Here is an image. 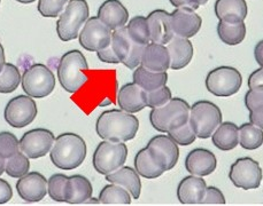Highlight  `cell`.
<instances>
[{"label": "cell", "mask_w": 263, "mask_h": 206, "mask_svg": "<svg viewBox=\"0 0 263 206\" xmlns=\"http://www.w3.org/2000/svg\"><path fill=\"white\" fill-rule=\"evenodd\" d=\"M135 170L145 179H157L164 173V171L153 160L146 147L135 156Z\"/></svg>", "instance_id": "cell-31"}, {"label": "cell", "mask_w": 263, "mask_h": 206, "mask_svg": "<svg viewBox=\"0 0 263 206\" xmlns=\"http://www.w3.org/2000/svg\"><path fill=\"white\" fill-rule=\"evenodd\" d=\"M86 143L83 137L75 133H63L55 137L50 151L52 163L58 169L71 171L83 164L86 157Z\"/></svg>", "instance_id": "cell-3"}, {"label": "cell", "mask_w": 263, "mask_h": 206, "mask_svg": "<svg viewBox=\"0 0 263 206\" xmlns=\"http://www.w3.org/2000/svg\"><path fill=\"white\" fill-rule=\"evenodd\" d=\"M20 197L27 203H38L47 194V180L38 172H29L16 182Z\"/></svg>", "instance_id": "cell-17"}, {"label": "cell", "mask_w": 263, "mask_h": 206, "mask_svg": "<svg viewBox=\"0 0 263 206\" xmlns=\"http://www.w3.org/2000/svg\"><path fill=\"white\" fill-rule=\"evenodd\" d=\"M215 14L220 21L227 23L245 22L247 4L245 0H216Z\"/></svg>", "instance_id": "cell-28"}, {"label": "cell", "mask_w": 263, "mask_h": 206, "mask_svg": "<svg viewBox=\"0 0 263 206\" xmlns=\"http://www.w3.org/2000/svg\"><path fill=\"white\" fill-rule=\"evenodd\" d=\"M97 56H98L99 60L104 63H109V65H119L120 63L119 57L116 56L111 44L109 46L104 48V50H100L97 52Z\"/></svg>", "instance_id": "cell-45"}, {"label": "cell", "mask_w": 263, "mask_h": 206, "mask_svg": "<svg viewBox=\"0 0 263 206\" xmlns=\"http://www.w3.org/2000/svg\"><path fill=\"white\" fill-rule=\"evenodd\" d=\"M98 18L111 31L125 27L129 21V12L120 0H106L98 9Z\"/></svg>", "instance_id": "cell-22"}, {"label": "cell", "mask_w": 263, "mask_h": 206, "mask_svg": "<svg viewBox=\"0 0 263 206\" xmlns=\"http://www.w3.org/2000/svg\"><path fill=\"white\" fill-rule=\"evenodd\" d=\"M0 4H2V0H0Z\"/></svg>", "instance_id": "cell-54"}, {"label": "cell", "mask_w": 263, "mask_h": 206, "mask_svg": "<svg viewBox=\"0 0 263 206\" xmlns=\"http://www.w3.org/2000/svg\"><path fill=\"white\" fill-rule=\"evenodd\" d=\"M172 99H173L172 91H170V88L167 85L160 87L158 90H154L151 92H144L145 105L147 108H151V109L162 107Z\"/></svg>", "instance_id": "cell-39"}, {"label": "cell", "mask_w": 263, "mask_h": 206, "mask_svg": "<svg viewBox=\"0 0 263 206\" xmlns=\"http://www.w3.org/2000/svg\"><path fill=\"white\" fill-rule=\"evenodd\" d=\"M68 178L65 174H54L47 180V194L55 202H65Z\"/></svg>", "instance_id": "cell-38"}, {"label": "cell", "mask_w": 263, "mask_h": 206, "mask_svg": "<svg viewBox=\"0 0 263 206\" xmlns=\"http://www.w3.org/2000/svg\"><path fill=\"white\" fill-rule=\"evenodd\" d=\"M139 176L140 175L135 169L123 165L113 173L107 174L106 180L110 183L119 184L125 188L134 199H138L140 197V193H142V181Z\"/></svg>", "instance_id": "cell-26"}, {"label": "cell", "mask_w": 263, "mask_h": 206, "mask_svg": "<svg viewBox=\"0 0 263 206\" xmlns=\"http://www.w3.org/2000/svg\"><path fill=\"white\" fill-rule=\"evenodd\" d=\"M93 188L90 180L85 176L75 174L68 178L65 203L77 205L85 204L92 197Z\"/></svg>", "instance_id": "cell-27"}, {"label": "cell", "mask_w": 263, "mask_h": 206, "mask_svg": "<svg viewBox=\"0 0 263 206\" xmlns=\"http://www.w3.org/2000/svg\"><path fill=\"white\" fill-rule=\"evenodd\" d=\"M263 173L260 164L251 157H241L231 165L229 179L236 188L243 190L257 189L262 182Z\"/></svg>", "instance_id": "cell-11"}, {"label": "cell", "mask_w": 263, "mask_h": 206, "mask_svg": "<svg viewBox=\"0 0 263 206\" xmlns=\"http://www.w3.org/2000/svg\"><path fill=\"white\" fill-rule=\"evenodd\" d=\"M111 46L122 65L131 70H135L140 66L145 46L139 45L130 38L128 31H126V27H122L113 31Z\"/></svg>", "instance_id": "cell-13"}, {"label": "cell", "mask_w": 263, "mask_h": 206, "mask_svg": "<svg viewBox=\"0 0 263 206\" xmlns=\"http://www.w3.org/2000/svg\"><path fill=\"white\" fill-rule=\"evenodd\" d=\"M16 2L21 3V4H31L33 2H36V0H16Z\"/></svg>", "instance_id": "cell-53"}, {"label": "cell", "mask_w": 263, "mask_h": 206, "mask_svg": "<svg viewBox=\"0 0 263 206\" xmlns=\"http://www.w3.org/2000/svg\"><path fill=\"white\" fill-rule=\"evenodd\" d=\"M69 0H40L38 12L44 17H58Z\"/></svg>", "instance_id": "cell-42"}, {"label": "cell", "mask_w": 263, "mask_h": 206, "mask_svg": "<svg viewBox=\"0 0 263 206\" xmlns=\"http://www.w3.org/2000/svg\"><path fill=\"white\" fill-rule=\"evenodd\" d=\"M170 16L175 36L190 39L200 31L202 19L196 13V9L189 7L176 8Z\"/></svg>", "instance_id": "cell-18"}, {"label": "cell", "mask_w": 263, "mask_h": 206, "mask_svg": "<svg viewBox=\"0 0 263 206\" xmlns=\"http://www.w3.org/2000/svg\"><path fill=\"white\" fill-rule=\"evenodd\" d=\"M22 81L21 72L13 63H5L0 71V93L8 94L16 90Z\"/></svg>", "instance_id": "cell-35"}, {"label": "cell", "mask_w": 263, "mask_h": 206, "mask_svg": "<svg viewBox=\"0 0 263 206\" xmlns=\"http://www.w3.org/2000/svg\"><path fill=\"white\" fill-rule=\"evenodd\" d=\"M146 18L149 28L151 42L167 45L175 36L170 14L164 9H155Z\"/></svg>", "instance_id": "cell-19"}, {"label": "cell", "mask_w": 263, "mask_h": 206, "mask_svg": "<svg viewBox=\"0 0 263 206\" xmlns=\"http://www.w3.org/2000/svg\"><path fill=\"white\" fill-rule=\"evenodd\" d=\"M37 114L38 109L33 97L17 95L8 101L5 107L4 117L9 126L14 129H23L35 120Z\"/></svg>", "instance_id": "cell-12"}, {"label": "cell", "mask_w": 263, "mask_h": 206, "mask_svg": "<svg viewBox=\"0 0 263 206\" xmlns=\"http://www.w3.org/2000/svg\"><path fill=\"white\" fill-rule=\"evenodd\" d=\"M5 166H6V159H5L4 157H3L2 155H0V175L4 174Z\"/></svg>", "instance_id": "cell-52"}, {"label": "cell", "mask_w": 263, "mask_h": 206, "mask_svg": "<svg viewBox=\"0 0 263 206\" xmlns=\"http://www.w3.org/2000/svg\"><path fill=\"white\" fill-rule=\"evenodd\" d=\"M13 197V190L11 184L6 180L0 179V205L6 204Z\"/></svg>", "instance_id": "cell-46"}, {"label": "cell", "mask_w": 263, "mask_h": 206, "mask_svg": "<svg viewBox=\"0 0 263 206\" xmlns=\"http://www.w3.org/2000/svg\"><path fill=\"white\" fill-rule=\"evenodd\" d=\"M86 75V83L72 95L71 100L89 115L97 107L114 103L119 90L114 70H87Z\"/></svg>", "instance_id": "cell-1"}, {"label": "cell", "mask_w": 263, "mask_h": 206, "mask_svg": "<svg viewBox=\"0 0 263 206\" xmlns=\"http://www.w3.org/2000/svg\"><path fill=\"white\" fill-rule=\"evenodd\" d=\"M254 58L257 65L260 67H263V39L255 45Z\"/></svg>", "instance_id": "cell-49"}, {"label": "cell", "mask_w": 263, "mask_h": 206, "mask_svg": "<svg viewBox=\"0 0 263 206\" xmlns=\"http://www.w3.org/2000/svg\"><path fill=\"white\" fill-rule=\"evenodd\" d=\"M207 189L206 181L202 176L189 175L179 182L177 187V198L184 205L201 204Z\"/></svg>", "instance_id": "cell-21"}, {"label": "cell", "mask_w": 263, "mask_h": 206, "mask_svg": "<svg viewBox=\"0 0 263 206\" xmlns=\"http://www.w3.org/2000/svg\"><path fill=\"white\" fill-rule=\"evenodd\" d=\"M250 121L263 130V107L250 111Z\"/></svg>", "instance_id": "cell-48"}, {"label": "cell", "mask_w": 263, "mask_h": 206, "mask_svg": "<svg viewBox=\"0 0 263 206\" xmlns=\"http://www.w3.org/2000/svg\"><path fill=\"white\" fill-rule=\"evenodd\" d=\"M207 2H208V0H190V3L193 5L194 8H196V9H198L199 7L202 6V5L207 4Z\"/></svg>", "instance_id": "cell-51"}, {"label": "cell", "mask_w": 263, "mask_h": 206, "mask_svg": "<svg viewBox=\"0 0 263 206\" xmlns=\"http://www.w3.org/2000/svg\"><path fill=\"white\" fill-rule=\"evenodd\" d=\"M217 166V159L211 150L197 148L190 151L185 158V169L190 174L207 176L214 173Z\"/></svg>", "instance_id": "cell-20"}, {"label": "cell", "mask_w": 263, "mask_h": 206, "mask_svg": "<svg viewBox=\"0 0 263 206\" xmlns=\"http://www.w3.org/2000/svg\"><path fill=\"white\" fill-rule=\"evenodd\" d=\"M140 66L153 72H167L170 69V56L167 46L152 43L145 46Z\"/></svg>", "instance_id": "cell-23"}, {"label": "cell", "mask_w": 263, "mask_h": 206, "mask_svg": "<svg viewBox=\"0 0 263 206\" xmlns=\"http://www.w3.org/2000/svg\"><path fill=\"white\" fill-rule=\"evenodd\" d=\"M167 134L172 137V139L176 142L178 146H182V147L192 145L197 139V135L194 133L193 127L189 121L185 125L178 127V129L170 131Z\"/></svg>", "instance_id": "cell-41"}, {"label": "cell", "mask_w": 263, "mask_h": 206, "mask_svg": "<svg viewBox=\"0 0 263 206\" xmlns=\"http://www.w3.org/2000/svg\"><path fill=\"white\" fill-rule=\"evenodd\" d=\"M55 136L50 130L33 129L26 132L20 140V150L29 158L37 159L50 153Z\"/></svg>", "instance_id": "cell-16"}, {"label": "cell", "mask_w": 263, "mask_h": 206, "mask_svg": "<svg viewBox=\"0 0 263 206\" xmlns=\"http://www.w3.org/2000/svg\"><path fill=\"white\" fill-rule=\"evenodd\" d=\"M201 204L203 205H224L226 204V197L222 191L218 189L217 187H214V186H211L206 189V194H204V197L201 200Z\"/></svg>", "instance_id": "cell-44"}, {"label": "cell", "mask_w": 263, "mask_h": 206, "mask_svg": "<svg viewBox=\"0 0 263 206\" xmlns=\"http://www.w3.org/2000/svg\"><path fill=\"white\" fill-rule=\"evenodd\" d=\"M241 85V73L233 67H217L209 71L206 77L207 91L218 97L235 95L240 90Z\"/></svg>", "instance_id": "cell-10"}, {"label": "cell", "mask_w": 263, "mask_h": 206, "mask_svg": "<svg viewBox=\"0 0 263 206\" xmlns=\"http://www.w3.org/2000/svg\"><path fill=\"white\" fill-rule=\"evenodd\" d=\"M245 106L248 111L263 107V86L250 88L245 94Z\"/></svg>", "instance_id": "cell-43"}, {"label": "cell", "mask_w": 263, "mask_h": 206, "mask_svg": "<svg viewBox=\"0 0 263 206\" xmlns=\"http://www.w3.org/2000/svg\"><path fill=\"white\" fill-rule=\"evenodd\" d=\"M130 38L139 45L146 46L151 43V33L147 23V18L144 16H135L129 21L126 26Z\"/></svg>", "instance_id": "cell-36"}, {"label": "cell", "mask_w": 263, "mask_h": 206, "mask_svg": "<svg viewBox=\"0 0 263 206\" xmlns=\"http://www.w3.org/2000/svg\"><path fill=\"white\" fill-rule=\"evenodd\" d=\"M239 145L246 150H255L263 145V130L252 122H245L238 127Z\"/></svg>", "instance_id": "cell-34"}, {"label": "cell", "mask_w": 263, "mask_h": 206, "mask_svg": "<svg viewBox=\"0 0 263 206\" xmlns=\"http://www.w3.org/2000/svg\"><path fill=\"white\" fill-rule=\"evenodd\" d=\"M111 33L108 27L102 23L98 16L87 18L80 32V44L84 50L89 52H98L104 50L111 44Z\"/></svg>", "instance_id": "cell-14"}, {"label": "cell", "mask_w": 263, "mask_h": 206, "mask_svg": "<svg viewBox=\"0 0 263 206\" xmlns=\"http://www.w3.org/2000/svg\"><path fill=\"white\" fill-rule=\"evenodd\" d=\"M214 146L222 151L235 149L239 145L238 126L232 121H222L212 135Z\"/></svg>", "instance_id": "cell-29"}, {"label": "cell", "mask_w": 263, "mask_h": 206, "mask_svg": "<svg viewBox=\"0 0 263 206\" xmlns=\"http://www.w3.org/2000/svg\"><path fill=\"white\" fill-rule=\"evenodd\" d=\"M5 63H6V60H5V51L2 43H0V71H2V69L4 68Z\"/></svg>", "instance_id": "cell-50"}, {"label": "cell", "mask_w": 263, "mask_h": 206, "mask_svg": "<svg viewBox=\"0 0 263 206\" xmlns=\"http://www.w3.org/2000/svg\"><path fill=\"white\" fill-rule=\"evenodd\" d=\"M29 159L30 158L20 150L18 153L6 159L5 173H7L11 178H22V176L28 174L29 170H30V160Z\"/></svg>", "instance_id": "cell-37"}, {"label": "cell", "mask_w": 263, "mask_h": 206, "mask_svg": "<svg viewBox=\"0 0 263 206\" xmlns=\"http://www.w3.org/2000/svg\"><path fill=\"white\" fill-rule=\"evenodd\" d=\"M146 148L148 149L153 160L164 172L173 170L176 166L179 158L178 145L168 134L153 136Z\"/></svg>", "instance_id": "cell-15"}, {"label": "cell", "mask_w": 263, "mask_h": 206, "mask_svg": "<svg viewBox=\"0 0 263 206\" xmlns=\"http://www.w3.org/2000/svg\"><path fill=\"white\" fill-rule=\"evenodd\" d=\"M128 157V147L125 142H111L104 140L97 147L92 164L101 175H107L119 170L125 164Z\"/></svg>", "instance_id": "cell-8"}, {"label": "cell", "mask_w": 263, "mask_h": 206, "mask_svg": "<svg viewBox=\"0 0 263 206\" xmlns=\"http://www.w3.org/2000/svg\"><path fill=\"white\" fill-rule=\"evenodd\" d=\"M144 90H142L135 83H128L122 86L118 91L116 100L121 110L129 112V114H136L142 111L146 108L144 100Z\"/></svg>", "instance_id": "cell-25"}, {"label": "cell", "mask_w": 263, "mask_h": 206, "mask_svg": "<svg viewBox=\"0 0 263 206\" xmlns=\"http://www.w3.org/2000/svg\"><path fill=\"white\" fill-rule=\"evenodd\" d=\"M98 199L99 203L105 205H129L133 196L121 186L109 183L101 189Z\"/></svg>", "instance_id": "cell-33"}, {"label": "cell", "mask_w": 263, "mask_h": 206, "mask_svg": "<svg viewBox=\"0 0 263 206\" xmlns=\"http://www.w3.org/2000/svg\"><path fill=\"white\" fill-rule=\"evenodd\" d=\"M134 83L137 84L145 92H151L167 85V72H153L144 67L139 66L134 70Z\"/></svg>", "instance_id": "cell-30"}, {"label": "cell", "mask_w": 263, "mask_h": 206, "mask_svg": "<svg viewBox=\"0 0 263 206\" xmlns=\"http://www.w3.org/2000/svg\"><path fill=\"white\" fill-rule=\"evenodd\" d=\"M190 108L189 103L181 97H173L164 106L152 109L149 114L151 125L161 133H169L170 131L186 124Z\"/></svg>", "instance_id": "cell-5"}, {"label": "cell", "mask_w": 263, "mask_h": 206, "mask_svg": "<svg viewBox=\"0 0 263 206\" xmlns=\"http://www.w3.org/2000/svg\"><path fill=\"white\" fill-rule=\"evenodd\" d=\"M89 70L85 56L79 50L65 53L58 66V79L63 90L75 94L87 80L86 71Z\"/></svg>", "instance_id": "cell-4"}, {"label": "cell", "mask_w": 263, "mask_h": 206, "mask_svg": "<svg viewBox=\"0 0 263 206\" xmlns=\"http://www.w3.org/2000/svg\"><path fill=\"white\" fill-rule=\"evenodd\" d=\"M165 46L169 52L172 70H181L192 61L193 45L189 38L174 36Z\"/></svg>", "instance_id": "cell-24"}, {"label": "cell", "mask_w": 263, "mask_h": 206, "mask_svg": "<svg viewBox=\"0 0 263 206\" xmlns=\"http://www.w3.org/2000/svg\"><path fill=\"white\" fill-rule=\"evenodd\" d=\"M217 34L221 40L229 46L239 45L246 37L245 22L227 23L224 21H218Z\"/></svg>", "instance_id": "cell-32"}, {"label": "cell", "mask_w": 263, "mask_h": 206, "mask_svg": "<svg viewBox=\"0 0 263 206\" xmlns=\"http://www.w3.org/2000/svg\"><path fill=\"white\" fill-rule=\"evenodd\" d=\"M90 15L86 0H69L57 22V33L62 42L74 40L80 36Z\"/></svg>", "instance_id": "cell-6"}, {"label": "cell", "mask_w": 263, "mask_h": 206, "mask_svg": "<svg viewBox=\"0 0 263 206\" xmlns=\"http://www.w3.org/2000/svg\"><path fill=\"white\" fill-rule=\"evenodd\" d=\"M189 122L199 139H208L222 122V111L215 103L200 100L190 108Z\"/></svg>", "instance_id": "cell-7"}, {"label": "cell", "mask_w": 263, "mask_h": 206, "mask_svg": "<svg viewBox=\"0 0 263 206\" xmlns=\"http://www.w3.org/2000/svg\"><path fill=\"white\" fill-rule=\"evenodd\" d=\"M21 84L27 95L43 99L54 91L55 77L50 68L43 63H35L23 72Z\"/></svg>", "instance_id": "cell-9"}, {"label": "cell", "mask_w": 263, "mask_h": 206, "mask_svg": "<svg viewBox=\"0 0 263 206\" xmlns=\"http://www.w3.org/2000/svg\"><path fill=\"white\" fill-rule=\"evenodd\" d=\"M247 84L250 88L263 86V67H260L251 73L250 77H248Z\"/></svg>", "instance_id": "cell-47"}, {"label": "cell", "mask_w": 263, "mask_h": 206, "mask_svg": "<svg viewBox=\"0 0 263 206\" xmlns=\"http://www.w3.org/2000/svg\"><path fill=\"white\" fill-rule=\"evenodd\" d=\"M20 151V141L11 132H0V155L5 159Z\"/></svg>", "instance_id": "cell-40"}, {"label": "cell", "mask_w": 263, "mask_h": 206, "mask_svg": "<svg viewBox=\"0 0 263 206\" xmlns=\"http://www.w3.org/2000/svg\"><path fill=\"white\" fill-rule=\"evenodd\" d=\"M138 130L137 117L121 109L104 111L96 122V131L100 139L111 142L133 140L137 135Z\"/></svg>", "instance_id": "cell-2"}]
</instances>
